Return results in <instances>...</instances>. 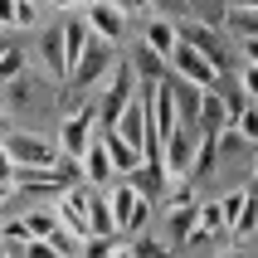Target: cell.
<instances>
[{
  "label": "cell",
  "mask_w": 258,
  "mask_h": 258,
  "mask_svg": "<svg viewBox=\"0 0 258 258\" xmlns=\"http://www.w3.org/2000/svg\"><path fill=\"white\" fill-rule=\"evenodd\" d=\"M88 44H93V25H88L83 15H73V20H63V54H69V78H73V69L83 63Z\"/></svg>",
  "instance_id": "30bf717a"
},
{
  "label": "cell",
  "mask_w": 258,
  "mask_h": 258,
  "mask_svg": "<svg viewBox=\"0 0 258 258\" xmlns=\"http://www.w3.org/2000/svg\"><path fill=\"white\" fill-rule=\"evenodd\" d=\"M117 248H122V234H93L78 244V258H112Z\"/></svg>",
  "instance_id": "9a60e30c"
},
{
  "label": "cell",
  "mask_w": 258,
  "mask_h": 258,
  "mask_svg": "<svg viewBox=\"0 0 258 258\" xmlns=\"http://www.w3.org/2000/svg\"><path fill=\"white\" fill-rule=\"evenodd\" d=\"M25 224H29V234H34V239H58V234H63L54 205H34V210H25Z\"/></svg>",
  "instance_id": "5bb4252c"
},
{
  "label": "cell",
  "mask_w": 258,
  "mask_h": 258,
  "mask_svg": "<svg viewBox=\"0 0 258 258\" xmlns=\"http://www.w3.org/2000/svg\"><path fill=\"white\" fill-rule=\"evenodd\" d=\"M195 146H200V122H185V127H180L171 142H166V161H161L166 180H180V175H190V166H195Z\"/></svg>",
  "instance_id": "5b68a950"
},
{
  "label": "cell",
  "mask_w": 258,
  "mask_h": 258,
  "mask_svg": "<svg viewBox=\"0 0 258 258\" xmlns=\"http://www.w3.org/2000/svg\"><path fill=\"white\" fill-rule=\"evenodd\" d=\"M25 73V49H5L0 54V83H15Z\"/></svg>",
  "instance_id": "ffe728a7"
},
{
  "label": "cell",
  "mask_w": 258,
  "mask_h": 258,
  "mask_svg": "<svg viewBox=\"0 0 258 258\" xmlns=\"http://www.w3.org/2000/svg\"><path fill=\"white\" fill-rule=\"evenodd\" d=\"M142 39H146V49L156 58H171L175 49H180V25H175L171 15H151L142 25Z\"/></svg>",
  "instance_id": "52a82bcc"
},
{
  "label": "cell",
  "mask_w": 258,
  "mask_h": 258,
  "mask_svg": "<svg viewBox=\"0 0 258 258\" xmlns=\"http://www.w3.org/2000/svg\"><path fill=\"white\" fill-rule=\"evenodd\" d=\"M215 166H219V132H205V127H200V146H195L190 180H205V175H215Z\"/></svg>",
  "instance_id": "4fadbf2b"
},
{
  "label": "cell",
  "mask_w": 258,
  "mask_h": 258,
  "mask_svg": "<svg viewBox=\"0 0 258 258\" xmlns=\"http://www.w3.org/2000/svg\"><path fill=\"white\" fill-rule=\"evenodd\" d=\"M229 29L239 39H258V10H229Z\"/></svg>",
  "instance_id": "ac0fdd59"
},
{
  "label": "cell",
  "mask_w": 258,
  "mask_h": 258,
  "mask_svg": "<svg viewBox=\"0 0 258 258\" xmlns=\"http://www.w3.org/2000/svg\"><path fill=\"white\" fill-rule=\"evenodd\" d=\"M107 142V156H112V166H117V175H132V171H142L146 166V156H142V146H132L127 137H117V132H107L102 137Z\"/></svg>",
  "instance_id": "8fae6325"
},
{
  "label": "cell",
  "mask_w": 258,
  "mask_h": 258,
  "mask_svg": "<svg viewBox=\"0 0 258 258\" xmlns=\"http://www.w3.org/2000/svg\"><path fill=\"white\" fill-rule=\"evenodd\" d=\"M117 5H122L127 15H142V20H151V15H156V0H117Z\"/></svg>",
  "instance_id": "484cf974"
},
{
  "label": "cell",
  "mask_w": 258,
  "mask_h": 258,
  "mask_svg": "<svg viewBox=\"0 0 258 258\" xmlns=\"http://www.w3.org/2000/svg\"><path fill=\"white\" fill-rule=\"evenodd\" d=\"M234 239H253L258 234V195L248 190V200H244V210H239V219H234Z\"/></svg>",
  "instance_id": "2e32d148"
},
{
  "label": "cell",
  "mask_w": 258,
  "mask_h": 258,
  "mask_svg": "<svg viewBox=\"0 0 258 258\" xmlns=\"http://www.w3.org/2000/svg\"><path fill=\"white\" fill-rule=\"evenodd\" d=\"M248 200V190H229V195H219V205H224V219H229V229H234V219H239V210H244Z\"/></svg>",
  "instance_id": "cb8c5ba5"
},
{
  "label": "cell",
  "mask_w": 258,
  "mask_h": 258,
  "mask_svg": "<svg viewBox=\"0 0 258 258\" xmlns=\"http://www.w3.org/2000/svg\"><path fill=\"white\" fill-rule=\"evenodd\" d=\"M0 239H5V244H15V248H25L29 239H34V234H29L25 215H15V219H5V224H0Z\"/></svg>",
  "instance_id": "d6986e66"
},
{
  "label": "cell",
  "mask_w": 258,
  "mask_h": 258,
  "mask_svg": "<svg viewBox=\"0 0 258 258\" xmlns=\"http://www.w3.org/2000/svg\"><path fill=\"white\" fill-rule=\"evenodd\" d=\"M39 63H44L49 73H54V78H69V54H63V25H58V29H49V34L39 39Z\"/></svg>",
  "instance_id": "7c38bea8"
},
{
  "label": "cell",
  "mask_w": 258,
  "mask_h": 258,
  "mask_svg": "<svg viewBox=\"0 0 258 258\" xmlns=\"http://www.w3.org/2000/svg\"><path fill=\"white\" fill-rule=\"evenodd\" d=\"M166 63H171V69L180 73V83L200 88V93H210V88H219V78H224V73H219L215 63H210V58H205L200 49H195V44H185V39H180V49H175V54L166 58Z\"/></svg>",
  "instance_id": "277c9868"
},
{
  "label": "cell",
  "mask_w": 258,
  "mask_h": 258,
  "mask_svg": "<svg viewBox=\"0 0 258 258\" xmlns=\"http://www.w3.org/2000/svg\"><path fill=\"white\" fill-rule=\"evenodd\" d=\"M253 180H258V156H253Z\"/></svg>",
  "instance_id": "836d02e7"
},
{
  "label": "cell",
  "mask_w": 258,
  "mask_h": 258,
  "mask_svg": "<svg viewBox=\"0 0 258 258\" xmlns=\"http://www.w3.org/2000/svg\"><path fill=\"white\" fill-rule=\"evenodd\" d=\"M112 258H142V253H137V248H132V244H127V239H122V248H117V253H112Z\"/></svg>",
  "instance_id": "4dcf8cb0"
},
{
  "label": "cell",
  "mask_w": 258,
  "mask_h": 258,
  "mask_svg": "<svg viewBox=\"0 0 258 258\" xmlns=\"http://www.w3.org/2000/svg\"><path fill=\"white\" fill-rule=\"evenodd\" d=\"M0 180H15V156L5 146V137H0Z\"/></svg>",
  "instance_id": "4316f807"
},
{
  "label": "cell",
  "mask_w": 258,
  "mask_h": 258,
  "mask_svg": "<svg viewBox=\"0 0 258 258\" xmlns=\"http://www.w3.org/2000/svg\"><path fill=\"white\" fill-rule=\"evenodd\" d=\"M15 10H20V0H0V29H15Z\"/></svg>",
  "instance_id": "f1b7e54d"
},
{
  "label": "cell",
  "mask_w": 258,
  "mask_h": 258,
  "mask_svg": "<svg viewBox=\"0 0 258 258\" xmlns=\"http://www.w3.org/2000/svg\"><path fill=\"white\" fill-rule=\"evenodd\" d=\"M215 258H248V253H239V248H234V253H215Z\"/></svg>",
  "instance_id": "d6a6232c"
},
{
  "label": "cell",
  "mask_w": 258,
  "mask_h": 258,
  "mask_svg": "<svg viewBox=\"0 0 258 258\" xmlns=\"http://www.w3.org/2000/svg\"><path fill=\"white\" fill-rule=\"evenodd\" d=\"M102 195H107V205L117 210V234H122V239H137V234H146V224H151V200H146L142 190L132 185V175H117V180L102 190Z\"/></svg>",
  "instance_id": "6da1fadb"
},
{
  "label": "cell",
  "mask_w": 258,
  "mask_h": 258,
  "mask_svg": "<svg viewBox=\"0 0 258 258\" xmlns=\"http://www.w3.org/2000/svg\"><path fill=\"white\" fill-rule=\"evenodd\" d=\"M239 88L248 93V102H258V63H244L239 69Z\"/></svg>",
  "instance_id": "d4e9b609"
},
{
  "label": "cell",
  "mask_w": 258,
  "mask_h": 258,
  "mask_svg": "<svg viewBox=\"0 0 258 258\" xmlns=\"http://www.w3.org/2000/svg\"><path fill=\"white\" fill-rule=\"evenodd\" d=\"M234 132H239V142H248V146H258V107L248 102V112L239 117V122H229Z\"/></svg>",
  "instance_id": "44dd1931"
},
{
  "label": "cell",
  "mask_w": 258,
  "mask_h": 258,
  "mask_svg": "<svg viewBox=\"0 0 258 258\" xmlns=\"http://www.w3.org/2000/svg\"><path fill=\"white\" fill-rule=\"evenodd\" d=\"M215 234H229V219H224V205L219 200H200L195 205V229H190V244H205Z\"/></svg>",
  "instance_id": "ba28073f"
},
{
  "label": "cell",
  "mask_w": 258,
  "mask_h": 258,
  "mask_svg": "<svg viewBox=\"0 0 258 258\" xmlns=\"http://www.w3.org/2000/svg\"><path fill=\"white\" fill-rule=\"evenodd\" d=\"M20 258H63V248H58L54 239H29V244L20 248Z\"/></svg>",
  "instance_id": "7402d4cb"
},
{
  "label": "cell",
  "mask_w": 258,
  "mask_h": 258,
  "mask_svg": "<svg viewBox=\"0 0 258 258\" xmlns=\"http://www.w3.org/2000/svg\"><path fill=\"white\" fill-rule=\"evenodd\" d=\"M10 195H15V180H0V205L10 200Z\"/></svg>",
  "instance_id": "1f68e13d"
},
{
  "label": "cell",
  "mask_w": 258,
  "mask_h": 258,
  "mask_svg": "<svg viewBox=\"0 0 258 258\" xmlns=\"http://www.w3.org/2000/svg\"><path fill=\"white\" fill-rule=\"evenodd\" d=\"M93 234H117V210L107 205V195H93Z\"/></svg>",
  "instance_id": "e0dca14e"
},
{
  "label": "cell",
  "mask_w": 258,
  "mask_h": 258,
  "mask_svg": "<svg viewBox=\"0 0 258 258\" xmlns=\"http://www.w3.org/2000/svg\"><path fill=\"white\" fill-rule=\"evenodd\" d=\"M0 132H5V127H0Z\"/></svg>",
  "instance_id": "d590c367"
},
{
  "label": "cell",
  "mask_w": 258,
  "mask_h": 258,
  "mask_svg": "<svg viewBox=\"0 0 258 258\" xmlns=\"http://www.w3.org/2000/svg\"><path fill=\"white\" fill-rule=\"evenodd\" d=\"M5 137V146H10L15 166H34V171H54L58 161H63V151H58V142H44V137H29V132H0Z\"/></svg>",
  "instance_id": "3957f363"
},
{
  "label": "cell",
  "mask_w": 258,
  "mask_h": 258,
  "mask_svg": "<svg viewBox=\"0 0 258 258\" xmlns=\"http://www.w3.org/2000/svg\"><path fill=\"white\" fill-rule=\"evenodd\" d=\"M239 49H244V63H258V39H239Z\"/></svg>",
  "instance_id": "f546056e"
},
{
  "label": "cell",
  "mask_w": 258,
  "mask_h": 258,
  "mask_svg": "<svg viewBox=\"0 0 258 258\" xmlns=\"http://www.w3.org/2000/svg\"><path fill=\"white\" fill-rule=\"evenodd\" d=\"M83 20L93 25V34H98V39H107V44H117L122 34H127V25H132V15L122 10L117 0H93V5L83 10Z\"/></svg>",
  "instance_id": "8992f818"
},
{
  "label": "cell",
  "mask_w": 258,
  "mask_h": 258,
  "mask_svg": "<svg viewBox=\"0 0 258 258\" xmlns=\"http://www.w3.org/2000/svg\"><path fill=\"white\" fill-rule=\"evenodd\" d=\"M54 210H58V224L83 244V239H93V185H69V190H58V200H54Z\"/></svg>",
  "instance_id": "7a4b0ae2"
},
{
  "label": "cell",
  "mask_w": 258,
  "mask_h": 258,
  "mask_svg": "<svg viewBox=\"0 0 258 258\" xmlns=\"http://www.w3.org/2000/svg\"><path fill=\"white\" fill-rule=\"evenodd\" d=\"M0 54H5V49H0Z\"/></svg>",
  "instance_id": "e575fe53"
},
{
  "label": "cell",
  "mask_w": 258,
  "mask_h": 258,
  "mask_svg": "<svg viewBox=\"0 0 258 258\" xmlns=\"http://www.w3.org/2000/svg\"><path fill=\"white\" fill-rule=\"evenodd\" d=\"M117 180V166H112V156H107V142L98 137V146L83 156V185H93V190H107Z\"/></svg>",
  "instance_id": "9c48e42d"
},
{
  "label": "cell",
  "mask_w": 258,
  "mask_h": 258,
  "mask_svg": "<svg viewBox=\"0 0 258 258\" xmlns=\"http://www.w3.org/2000/svg\"><path fill=\"white\" fill-rule=\"evenodd\" d=\"M39 25V0H20V10H15V29H34Z\"/></svg>",
  "instance_id": "603a6c76"
},
{
  "label": "cell",
  "mask_w": 258,
  "mask_h": 258,
  "mask_svg": "<svg viewBox=\"0 0 258 258\" xmlns=\"http://www.w3.org/2000/svg\"><path fill=\"white\" fill-rule=\"evenodd\" d=\"M44 5H54V10H69V15H83L93 0H44Z\"/></svg>",
  "instance_id": "83f0119b"
}]
</instances>
